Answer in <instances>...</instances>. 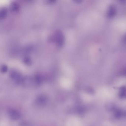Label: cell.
I'll list each match as a JSON object with an SVG mask.
<instances>
[{"label": "cell", "mask_w": 126, "mask_h": 126, "mask_svg": "<svg viewBox=\"0 0 126 126\" xmlns=\"http://www.w3.org/2000/svg\"><path fill=\"white\" fill-rule=\"evenodd\" d=\"M8 114L12 120H17L20 119L21 117L20 113L16 109L10 108L8 111Z\"/></svg>", "instance_id": "1"}, {"label": "cell", "mask_w": 126, "mask_h": 126, "mask_svg": "<svg viewBox=\"0 0 126 126\" xmlns=\"http://www.w3.org/2000/svg\"><path fill=\"white\" fill-rule=\"evenodd\" d=\"M125 41H126V37H125Z\"/></svg>", "instance_id": "10"}, {"label": "cell", "mask_w": 126, "mask_h": 126, "mask_svg": "<svg viewBox=\"0 0 126 126\" xmlns=\"http://www.w3.org/2000/svg\"><path fill=\"white\" fill-rule=\"evenodd\" d=\"M1 71L3 72H7V67L6 66H3L1 68Z\"/></svg>", "instance_id": "9"}, {"label": "cell", "mask_w": 126, "mask_h": 126, "mask_svg": "<svg viewBox=\"0 0 126 126\" xmlns=\"http://www.w3.org/2000/svg\"><path fill=\"white\" fill-rule=\"evenodd\" d=\"M119 96L121 98H126V88L123 87L121 88L119 92Z\"/></svg>", "instance_id": "6"}, {"label": "cell", "mask_w": 126, "mask_h": 126, "mask_svg": "<svg viewBox=\"0 0 126 126\" xmlns=\"http://www.w3.org/2000/svg\"><path fill=\"white\" fill-rule=\"evenodd\" d=\"M12 9L13 11L16 12L18 9V6L17 4L14 3L12 6Z\"/></svg>", "instance_id": "8"}, {"label": "cell", "mask_w": 126, "mask_h": 126, "mask_svg": "<svg viewBox=\"0 0 126 126\" xmlns=\"http://www.w3.org/2000/svg\"><path fill=\"white\" fill-rule=\"evenodd\" d=\"M48 101V97L44 94L40 95L36 99L37 104L40 106H43L46 105Z\"/></svg>", "instance_id": "2"}, {"label": "cell", "mask_w": 126, "mask_h": 126, "mask_svg": "<svg viewBox=\"0 0 126 126\" xmlns=\"http://www.w3.org/2000/svg\"><path fill=\"white\" fill-rule=\"evenodd\" d=\"M6 10L2 9L1 11H0V19H2V18H4L7 15Z\"/></svg>", "instance_id": "7"}, {"label": "cell", "mask_w": 126, "mask_h": 126, "mask_svg": "<svg viewBox=\"0 0 126 126\" xmlns=\"http://www.w3.org/2000/svg\"><path fill=\"white\" fill-rule=\"evenodd\" d=\"M10 76L12 78L16 80L17 82H20L21 80L20 75L15 72H12L10 74Z\"/></svg>", "instance_id": "3"}, {"label": "cell", "mask_w": 126, "mask_h": 126, "mask_svg": "<svg viewBox=\"0 0 126 126\" xmlns=\"http://www.w3.org/2000/svg\"><path fill=\"white\" fill-rule=\"evenodd\" d=\"M114 114L115 116L117 118H121L125 114L123 111L119 109H116V110H115Z\"/></svg>", "instance_id": "4"}, {"label": "cell", "mask_w": 126, "mask_h": 126, "mask_svg": "<svg viewBox=\"0 0 126 126\" xmlns=\"http://www.w3.org/2000/svg\"><path fill=\"white\" fill-rule=\"evenodd\" d=\"M116 13V9L114 6H111L109 9L108 15L110 17H112Z\"/></svg>", "instance_id": "5"}]
</instances>
